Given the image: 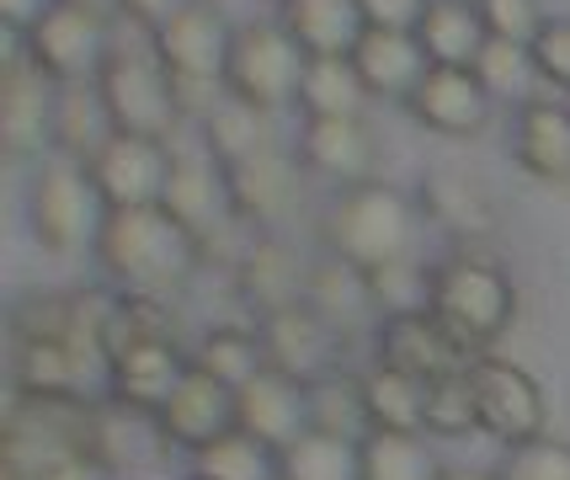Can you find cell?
I'll list each match as a JSON object with an SVG mask.
<instances>
[{
    "label": "cell",
    "mask_w": 570,
    "mask_h": 480,
    "mask_svg": "<svg viewBox=\"0 0 570 480\" xmlns=\"http://www.w3.org/2000/svg\"><path fill=\"white\" fill-rule=\"evenodd\" d=\"M256 336H262V353H267V369L288 374L298 384H315L325 374H336V347H342V331L325 321L309 300L288 304V310H273L256 321Z\"/></svg>",
    "instance_id": "obj_12"
},
{
    "label": "cell",
    "mask_w": 570,
    "mask_h": 480,
    "mask_svg": "<svg viewBox=\"0 0 570 480\" xmlns=\"http://www.w3.org/2000/svg\"><path fill=\"white\" fill-rule=\"evenodd\" d=\"M304 300L315 304L342 336H347V326L363 310H379V304H373V288H368V273H357V267L336 262V256H325L321 267H309V294H304Z\"/></svg>",
    "instance_id": "obj_32"
},
{
    "label": "cell",
    "mask_w": 570,
    "mask_h": 480,
    "mask_svg": "<svg viewBox=\"0 0 570 480\" xmlns=\"http://www.w3.org/2000/svg\"><path fill=\"white\" fill-rule=\"evenodd\" d=\"M426 310L480 357L501 331L512 326V315H518V288H512V278L501 273L497 262L459 252L426 273Z\"/></svg>",
    "instance_id": "obj_4"
},
{
    "label": "cell",
    "mask_w": 570,
    "mask_h": 480,
    "mask_svg": "<svg viewBox=\"0 0 570 480\" xmlns=\"http://www.w3.org/2000/svg\"><path fill=\"white\" fill-rule=\"evenodd\" d=\"M101 198L86 166L80 160H65V155H43L38 172L27 182V225H32V241L53 256L80 252L86 241H97L101 225Z\"/></svg>",
    "instance_id": "obj_6"
},
{
    "label": "cell",
    "mask_w": 570,
    "mask_h": 480,
    "mask_svg": "<svg viewBox=\"0 0 570 480\" xmlns=\"http://www.w3.org/2000/svg\"><path fill=\"white\" fill-rule=\"evenodd\" d=\"M160 208L176 225H187L198 241L229 225V193H224V166L208 155V145H171V177Z\"/></svg>",
    "instance_id": "obj_16"
},
{
    "label": "cell",
    "mask_w": 570,
    "mask_h": 480,
    "mask_svg": "<svg viewBox=\"0 0 570 480\" xmlns=\"http://www.w3.org/2000/svg\"><path fill=\"white\" fill-rule=\"evenodd\" d=\"M470 390H474V405H480V432L501 438L507 449L528 443V438H544V417H549L544 390H539V380L528 369L480 353L470 363Z\"/></svg>",
    "instance_id": "obj_9"
},
{
    "label": "cell",
    "mask_w": 570,
    "mask_h": 480,
    "mask_svg": "<svg viewBox=\"0 0 570 480\" xmlns=\"http://www.w3.org/2000/svg\"><path fill=\"white\" fill-rule=\"evenodd\" d=\"M229 32L224 17L208 6V0H193L181 6L176 17L155 27V49H160V65L171 70L176 80V101H181V118H208L229 91H224V59H229Z\"/></svg>",
    "instance_id": "obj_5"
},
{
    "label": "cell",
    "mask_w": 570,
    "mask_h": 480,
    "mask_svg": "<svg viewBox=\"0 0 570 480\" xmlns=\"http://www.w3.org/2000/svg\"><path fill=\"white\" fill-rule=\"evenodd\" d=\"M304 49L283 32V22H240L229 32V59H224V91L246 101L256 112H277L298 101L304 80Z\"/></svg>",
    "instance_id": "obj_7"
},
{
    "label": "cell",
    "mask_w": 570,
    "mask_h": 480,
    "mask_svg": "<svg viewBox=\"0 0 570 480\" xmlns=\"http://www.w3.org/2000/svg\"><path fill=\"white\" fill-rule=\"evenodd\" d=\"M149 422H155V432H160L166 449L198 454L203 443L235 432V390L219 384L214 374H203V369H187L181 384L166 395V405H160Z\"/></svg>",
    "instance_id": "obj_14"
},
{
    "label": "cell",
    "mask_w": 570,
    "mask_h": 480,
    "mask_svg": "<svg viewBox=\"0 0 570 480\" xmlns=\"http://www.w3.org/2000/svg\"><path fill=\"white\" fill-rule=\"evenodd\" d=\"M518 166L549 187H570V107L549 97H528L518 107Z\"/></svg>",
    "instance_id": "obj_21"
},
{
    "label": "cell",
    "mask_w": 570,
    "mask_h": 480,
    "mask_svg": "<svg viewBox=\"0 0 570 480\" xmlns=\"http://www.w3.org/2000/svg\"><path fill=\"white\" fill-rule=\"evenodd\" d=\"M97 91H101V107H107V118H112L118 134L166 139V145L176 139L181 101H176L171 70L160 65L155 27L128 22V17L112 22V43H107V59H101V70H97Z\"/></svg>",
    "instance_id": "obj_2"
},
{
    "label": "cell",
    "mask_w": 570,
    "mask_h": 480,
    "mask_svg": "<svg viewBox=\"0 0 570 480\" xmlns=\"http://www.w3.org/2000/svg\"><path fill=\"white\" fill-rule=\"evenodd\" d=\"M422 208H426V219H438L448 235H464V241L497 229V203H491V193L474 177H459V172H432V177H422Z\"/></svg>",
    "instance_id": "obj_26"
},
{
    "label": "cell",
    "mask_w": 570,
    "mask_h": 480,
    "mask_svg": "<svg viewBox=\"0 0 570 480\" xmlns=\"http://www.w3.org/2000/svg\"><path fill=\"white\" fill-rule=\"evenodd\" d=\"M294 155L304 172L336 182V187L373 182V166H379V145L363 118H304Z\"/></svg>",
    "instance_id": "obj_19"
},
{
    "label": "cell",
    "mask_w": 570,
    "mask_h": 480,
    "mask_svg": "<svg viewBox=\"0 0 570 480\" xmlns=\"http://www.w3.org/2000/svg\"><path fill=\"white\" fill-rule=\"evenodd\" d=\"M491 107H497V97L480 86L474 70H459V65H426L416 91L405 97V112L443 139H474L491 124Z\"/></svg>",
    "instance_id": "obj_15"
},
{
    "label": "cell",
    "mask_w": 570,
    "mask_h": 480,
    "mask_svg": "<svg viewBox=\"0 0 570 480\" xmlns=\"http://www.w3.org/2000/svg\"><path fill=\"white\" fill-rule=\"evenodd\" d=\"M193 369L214 374V380L229 384V390H240L246 380H256V374L267 369V353H262V336H256V331L219 326V331H208V336L198 342Z\"/></svg>",
    "instance_id": "obj_33"
},
{
    "label": "cell",
    "mask_w": 570,
    "mask_h": 480,
    "mask_svg": "<svg viewBox=\"0 0 570 480\" xmlns=\"http://www.w3.org/2000/svg\"><path fill=\"white\" fill-rule=\"evenodd\" d=\"M379 363L432 384V380H448V374H464L474 363V353L426 304H416V310H395V315L379 321Z\"/></svg>",
    "instance_id": "obj_11"
},
{
    "label": "cell",
    "mask_w": 570,
    "mask_h": 480,
    "mask_svg": "<svg viewBox=\"0 0 570 480\" xmlns=\"http://www.w3.org/2000/svg\"><path fill=\"white\" fill-rule=\"evenodd\" d=\"M262 476H273V454L246 432H224V438L203 443L193 454V480H262Z\"/></svg>",
    "instance_id": "obj_35"
},
{
    "label": "cell",
    "mask_w": 570,
    "mask_h": 480,
    "mask_svg": "<svg viewBox=\"0 0 570 480\" xmlns=\"http://www.w3.org/2000/svg\"><path fill=\"white\" fill-rule=\"evenodd\" d=\"M321 241L325 256L347 262L357 273H384L411 256L416 241V208L405 193L384 187V182H357V187H336V198L321 214Z\"/></svg>",
    "instance_id": "obj_3"
},
{
    "label": "cell",
    "mask_w": 570,
    "mask_h": 480,
    "mask_svg": "<svg viewBox=\"0 0 570 480\" xmlns=\"http://www.w3.org/2000/svg\"><path fill=\"white\" fill-rule=\"evenodd\" d=\"M480 22H485V38H501V43H518L528 49L539 38V27L549 22L539 0H474Z\"/></svg>",
    "instance_id": "obj_38"
},
{
    "label": "cell",
    "mask_w": 570,
    "mask_h": 480,
    "mask_svg": "<svg viewBox=\"0 0 570 480\" xmlns=\"http://www.w3.org/2000/svg\"><path fill=\"white\" fill-rule=\"evenodd\" d=\"M53 6H59V0H0V17H6V27H11L17 38H22L27 27H38Z\"/></svg>",
    "instance_id": "obj_43"
},
{
    "label": "cell",
    "mask_w": 570,
    "mask_h": 480,
    "mask_svg": "<svg viewBox=\"0 0 570 480\" xmlns=\"http://www.w3.org/2000/svg\"><path fill=\"white\" fill-rule=\"evenodd\" d=\"M416 43H422L432 65L474 70V59H480V49L491 38H485V22H480L474 0H426L422 22H416Z\"/></svg>",
    "instance_id": "obj_25"
},
{
    "label": "cell",
    "mask_w": 570,
    "mask_h": 480,
    "mask_svg": "<svg viewBox=\"0 0 570 480\" xmlns=\"http://www.w3.org/2000/svg\"><path fill=\"white\" fill-rule=\"evenodd\" d=\"M363 6V22L368 27H390V32H416L426 0H357Z\"/></svg>",
    "instance_id": "obj_41"
},
{
    "label": "cell",
    "mask_w": 570,
    "mask_h": 480,
    "mask_svg": "<svg viewBox=\"0 0 570 480\" xmlns=\"http://www.w3.org/2000/svg\"><path fill=\"white\" fill-rule=\"evenodd\" d=\"M528 59H533V76L539 80L570 91V17H549L539 27V38L528 43Z\"/></svg>",
    "instance_id": "obj_40"
},
{
    "label": "cell",
    "mask_w": 570,
    "mask_h": 480,
    "mask_svg": "<svg viewBox=\"0 0 570 480\" xmlns=\"http://www.w3.org/2000/svg\"><path fill=\"white\" fill-rule=\"evenodd\" d=\"M112 22H118V11L59 0L43 22L27 27L17 43H22L38 76H49L53 86H75V80H97L107 43H112Z\"/></svg>",
    "instance_id": "obj_8"
},
{
    "label": "cell",
    "mask_w": 570,
    "mask_h": 480,
    "mask_svg": "<svg viewBox=\"0 0 570 480\" xmlns=\"http://www.w3.org/2000/svg\"><path fill=\"white\" fill-rule=\"evenodd\" d=\"M198 128H203L208 155H214L219 166H235V160H246V155H256V150H267V145H273L267 112H256V107H246V101H235V97H224Z\"/></svg>",
    "instance_id": "obj_31"
},
{
    "label": "cell",
    "mask_w": 570,
    "mask_h": 480,
    "mask_svg": "<svg viewBox=\"0 0 570 480\" xmlns=\"http://www.w3.org/2000/svg\"><path fill=\"white\" fill-rule=\"evenodd\" d=\"M357 480H443L422 432H368L357 438Z\"/></svg>",
    "instance_id": "obj_30"
},
{
    "label": "cell",
    "mask_w": 570,
    "mask_h": 480,
    "mask_svg": "<svg viewBox=\"0 0 570 480\" xmlns=\"http://www.w3.org/2000/svg\"><path fill=\"white\" fill-rule=\"evenodd\" d=\"M443 480H501L497 470H443Z\"/></svg>",
    "instance_id": "obj_44"
},
{
    "label": "cell",
    "mask_w": 570,
    "mask_h": 480,
    "mask_svg": "<svg viewBox=\"0 0 570 480\" xmlns=\"http://www.w3.org/2000/svg\"><path fill=\"white\" fill-rule=\"evenodd\" d=\"M97 267L118 283V294H171L203 267V241L176 225L160 203L149 208H107L97 225Z\"/></svg>",
    "instance_id": "obj_1"
},
{
    "label": "cell",
    "mask_w": 570,
    "mask_h": 480,
    "mask_svg": "<svg viewBox=\"0 0 570 480\" xmlns=\"http://www.w3.org/2000/svg\"><path fill=\"white\" fill-rule=\"evenodd\" d=\"M363 380L368 432H426V380H411L390 363H373Z\"/></svg>",
    "instance_id": "obj_27"
},
{
    "label": "cell",
    "mask_w": 570,
    "mask_h": 480,
    "mask_svg": "<svg viewBox=\"0 0 570 480\" xmlns=\"http://www.w3.org/2000/svg\"><path fill=\"white\" fill-rule=\"evenodd\" d=\"M474 76H480V86H485L491 97H507V91H522V80L533 76V59H528V49H518V43L491 38V43L480 49V59H474Z\"/></svg>",
    "instance_id": "obj_39"
},
{
    "label": "cell",
    "mask_w": 570,
    "mask_h": 480,
    "mask_svg": "<svg viewBox=\"0 0 570 480\" xmlns=\"http://www.w3.org/2000/svg\"><path fill=\"white\" fill-rule=\"evenodd\" d=\"M298 107H304V118H363L368 86L357 76L352 53L309 59V65H304V80H298Z\"/></svg>",
    "instance_id": "obj_28"
},
{
    "label": "cell",
    "mask_w": 570,
    "mask_h": 480,
    "mask_svg": "<svg viewBox=\"0 0 570 480\" xmlns=\"http://www.w3.org/2000/svg\"><path fill=\"white\" fill-rule=\"evenodd\" d=\"M0 139L11 160H43V150H53V80L32 70L22 43L0 70Z\"/></svg>",
    "instance_id": "obj_13"
},
{
    "label": "cell",
    "mask_w": 570,
    "mask_h": 480,
    "mask_svg": "<svg viewBox=\"0 0 570 480\" xmlns=\"http://www.w3.org/2000/svg\"><path fill=\"white\" fill-rule=\"evenodd\" d=\"M426 432L432 438H470L480 432V405L470 390V369L426 384Z\"/></svg>",
    "instance_id": "obj_36"
},
{
    "label": "cell",
    "mask_w": 570,
    "mask_h": 480,
    "mask_svg": "<svg viewBox=\"0 0 570 480\" xmlns=\"http://www.w3.org/2000/svg\"><path fill=\"white\" fill-rule=\"evenodd\" d=\"M235 432H246L267 454H277L298 432H309V384L262 369L256 380L235 390Z\"/></svg>",
    "instance_id": "obj_17"
},
{
    "label": "cell",
    "mask_w": 570,
    "mask_h": 480,
    "mask_svg": "<svg viewBox=\"0 0 570 480\" xmlns=\"http://www.w3.org/2000/svg\"><path fill=\"white\" fill-rule=\"evenodd\" d=\"M352 65H357V76L368 86V97H395L405 101L416 91V80L426 76V59L422 43H416V32H390V27H368L363 38H357V49H352Z\"/></svg>",
    "instance_id": "obj_23"
},
{
    "label": "cell",
    "mask_w": 570,
    "mask_h": 480,
    "mask_svg": "<svg viewBox=\"0 0 570 480\" xmlns=\"http://www.w3.org/2000/svg\"><path fill=\"white\" fill-rule=\"evenodd\" d=\"M224 193H229V219H240V225H277L298 198V155L267 145V150L224 166Z\"/></svg>",
    "instance_id": "obj_18"
},
{
    "label": "cell",
    "mask_w": 570,
    "mask_h": 480,
    "mask_svg": "<svg viewBox=\"0 0 570 480\" xmlns=\"http://www.w3.org/2000/svg\"><path fill=\"white\" fill-rule=\"evenodd\" d=\"M277 22H283V32L304 49V59L352 53L357 38L368 32L357 0H277Z\"/></svg>",
    "instance_id": "obj_22"
},
{
    "label": "cell",
    "mask_w": 570,
    "mask_h": 480,
    "mask_svg": "<svg viewBox=\"0 0 570 480\" xmlns=\"http://www.w3.org/2000/svg\"><path fill=\"white\" fill-rule=\"evenodd\" d=\"M86 177L97 187L101 208H149L166 198V177H171V145L166 139H139V134H112Z\"/></svg>",
    "instance_id": "obj_10"
},
{
    "label": "cell",
    "mask_w": 570,
    "mask_h": 480,
    "mask_svg": "<svg viewBox=\"0 0 570 480\" xmlns=\"http://www.w3.org/2000/svg\"><path fill=\"white\" fill-rule=\"evenodd\" d=\"M309 428L331 432V438H368V411H363V380L352 374H325L309 384Z\"/></svg>",
    "instance_id": "obj_34"
},
{
    "label": "cell",
    "mask_w": 570,
    "mask_h": 480,
    "mask_svg": "<svg viewBox=\"0 0 570 480\" xmlns=\"http://www.w3.org/2000/svg\"><path fill=\"white\" fill-rule=\"evenodd\" d=\"M235 288H240V300L256 310V321L262 315H273V310H288L309 294V267L298 262V252L288 241H277V235H256L246 252L235 256Z\"/></svg>",
    "instance_id": "obj_20"
},
{
    "label": "cell",
    "mask_w": 570,
    "mask_h": 480,
    "mask_svg": "<svg viewBox=\"0 0 570 480\" xmlns=\"http://www.w3.org/2000/svg\"><path fill=\"white\" fill-rule=\"evenodd\" d=\"M501 480H570V443L560 438H528L501 454Z\"/></svg>",
    "instance_id": "obj_37"
},
{
    "label": "cell",
    "mask_w": 570,
    "mask_h": 480,
    "mask_svg": "<svg viewBox=\"0 0 570 480\" xmlns=\"http://www.w3.org/2000/svg\"><path fill=\"white\" fill-rule=\"evenodd\" d=\"M181 6H193V0H112V11H118V17L145 22V27H160L166 17H176Z\"/></svg>",
    "instance_id": "obj_42"
},
{
    "label": "cell",
    "mask_w": 570,
    "mask_h": 480,
    "mask_svg": "<svg viewBox=\"0 0 570 480\" xmlns=\"http://www.w3.org/2000/svg\"><path fill=\"white\" fill-rule=\"evenodd\" d=\"M267 480H357V443L309 428L273 454Z\"/></svg>",
    "instance_id": "obj_29"
},
{
    "label": "cell",
    "mask_w": 570,
    "mask_h": 480,
    "mask_svg": "<svg viewBox=\"0 0 570 480\" xmlns=\"http://www.w3.org/2000/svg\"><path fill=\"white\" fill-rule=\"evenodd\" d=\"M118 128L101 107L97 80H75V86H53V155L91 166V155L112 139Z\"/></svg>",
    "instance_id": "obj_24"
}]
</instances>
